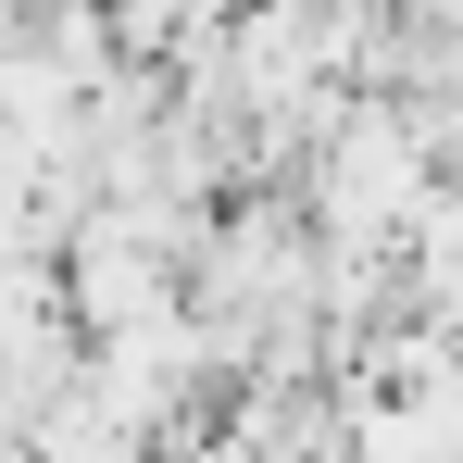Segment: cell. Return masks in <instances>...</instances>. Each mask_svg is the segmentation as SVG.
Instances as JSON below:
<instances>
[{
    "mask_svg": "<svg viewBox=\"0 0 463 463\" xmlns=\"http://www.w3.org/2000/svg\"><path fill=\"white\" fill-rule=\"evenodd\" d=\"M413 175H426V163H413V126H401V113H351V126H338V175H326V188H338L351 226L413 213Z\"/></svg>",
    "mask_w": 463,
    "mask_h": 463,
    "instance_id": "6da1fadb",
    "label": "cell"
}]
</instances>
